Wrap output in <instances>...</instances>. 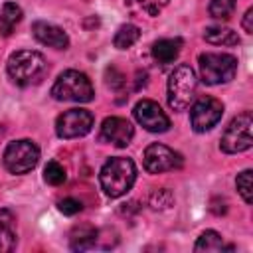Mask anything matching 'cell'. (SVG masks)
<instances>
[{
    "mask_svg": "<svg viewBox=\"0 0 253 253\" xmlns=\"http://www.w3.org/2000/svg\"><path fill=\"white\" fill-rule=\"evenodd\" d=\"M134 178H136V166L130 158H125V156L109 158L99 172L101 188L109 198L125 196L132 188Z\"/></svg>",
    "mask_w": 253,
    "mask_h": 253,
    "instance_id": "obj_1",
    "label": "cell"
},
{
    "mask_svg": "<svg viewBox=\"0 0 253 253\" xmlns=\"http://www.w3.org/2000/svg\"><path fill=\"white\" fill-rule=\"evenodd\" d=\"M6 69H8L10 79L16 85L28 87V85H36L43 79V75L47 73V63L40 51L20 49L10 55Z\"/></svg>",
    "mask_w": 253,
    "mask_h": 253,
    "instance_id": "obj_2",
    "label": "cell"
},
{
    "mask_svg": "<svg viewBox=\"0 0 253 253\" xmlns=\"http://www.w3.org/2000/svg\"><path fill=\"white\" fill-rule=\"evenodd\" d=\"M198 93V77L194 69L186 63L174 67V71L168 77V105L174 111L188 109Z\"/></svg>",
    "mask_w": 253,
    "mask_h": 253,
    "instance_id": "obj_3",
    "label": "cell"
},
{
    "mask_svg": "<svg viewBox=\"0 0 253 253\" xmlns=\"http://www.w3.org/2000/svg\"><path fill=\"white\" fill-rule=\"evenodd\" d=\"M51 97L57 101L87 103L93 99V85L85 73L67 69L55 79V83L51 87Z\"/></svg>",
    "mask_w": 253,
    "mask_h": 253,
    "instance_id": "obj_4",
    "label": "cell"
},
{
    "mask_svg": "<svg viewBox=\"0 0 253 253\" xmlns=\"http://www.w3.org/2000/svg\"><path fill=\"white\" fill-rule=\"evenodd\" d=\"M198 61L200 77L208 85L227 83L237 73V59L229 53H202Z\"/></svg>",
    "mask_w": 253,
    "mask_h": 253,
    "instance_id": "obj_5",
    "label": "cell"
},
{
    "mask_svg": "<svg viewBox=\"0 0 253 253\" xmlns=\"http://www.w3.org/2000/svg\"><path fill=\"white\" fill-rule=\"evenodd\" d=\"M251 126H253V117L251 113H241L237 115L227 128L221 134V150L227 154H237L243 150H249L253 144V136H251Z\"/></svg>",
    "mask_w": 253,
    "mask_h": 253,
    "instance_id": "obj_6",
    "label": "cell"
},
{
    "mask_svg": "<svg viewBox=\"0 0 253 253\" xmlns=\"http://www.w3.org/2000/svg\"><path fill=\"white\" fill-rule=\"evenodd\" d=\"M38 160H40V148L36 146V142L28 138L14 140L4 150V166L12 174L30 172L38 164Z\"/></svg>",
    "mask_w": 253,
    "mask_h": 253,
    "instance_id": "obj_7",
    "label": "cell"
},
{
    "mask_svg": "<svg viewBox=\"0 0 253 253\" xmlns=\"http://www.w3.org/2000/svg\"><path fill=\"white\" fill-rule=\"evenodd\" d=\"M144 168L150 174H162V172H170V170H178L184 164V158L180 152L172 150L166 144L160 142H152L146 146L144 150Z\"/></svg>",
    "mask_w": 253,
    "mask_h": 253,
    "instance_id": "obj_8",
    "label": "cell"
},
{
    "mask_svg": "<svg viewBox=\"0 0 253 253\" xmlns=\"http://www.w3.org/2000/svg\"><path fill=\"white\" fill-rule=\"evenodd\" d=\"M223 115V105L221 101L213 97H202L192 105L190 111V123L196 132H206L213 128Z\"/></svg>",
    "mask_w": 253,
    "mask_h": 253,
    "instance_id": "obj_9",
    "label": "cell"
},
{
    "mask_svg": "<svg viewBox=\"0 0 253 253\" xmlns=\"http://www.w3.org/2000/svg\"><path fill=\"white\" fill-rule=\"evenodd\" d=\"M93 115L87 109H69L63 111L55 121V132L61 138H77L91 130Z\"/></svg>",
    "mask_w": 253,
    "mask_h": 253,
    "instance_id": "obj_10",
    "label": "cell"
},
{
    "mask_svg": "<svg viewBox=\"0 0 253 253\" xmlns=\"http://www.w3.org/2000/svg\"><path fill=\"white\" fill-rule=\"evenodd\" d=\"M132 113H134L136 123L142 125L150 132H166L170 128V119L166 117V113L160 109V105L156 101L142 99L134 105Z\"/></svg>",
    "mask_w": 253,
    "mask_h": 253,
    "instance_id": "obj_11",
    "label": "cell"
},
{
    "mask_svg": "<svg viewBox=\"0 0 253 253\" xmlns=\"http://www.w3.org/2000/svg\"><path fill=\"white\" fill-rule=\"evenodd\" d=\"M132 136H134V128L123 117H107L101 125V140L115 144L119 148L130 144Z\"/></svg>",
    "mask_w": 253,
    "mask_h": 253,
    "instance_id": "obj_12",
    "label": "cell"
},
{
    "mask_svg": "<svg viewBox=\"0 0 253 253\" xmlns=\"http://www.w3.org/2000/svg\"><path fill=\"white\" fill-rule=\"evenodd\" d=\"M32 34H34V38H36L40 43L49 45V47H55V49H65V47L69 45L67 34H65L59 26L49 24V22H34Z\"/></svg>",
    "mask_w": 253,
    "mask_h": 253,
    "instance_id": "obj_13",
    "label": "cell"
},
{
    "mask_svg": "<svg viewBox=\"0 0 253 253\" xmlns=\"http://www.w3.org/2000/svg\"><path fill=\"white\" fill-rule=\"evenodd\" d=\"M180 47H182V40L180 38H164V40H158L152 45V57L160 65H168V63H172L178 57Z\"/></svg>",
    "mask_w": 253,
    "mask_h": 253,
    "instance_id": "obj_14",
    "label": "cell"
},
{
    "mask_svg": "<svg viewBox=\"0 0 253 253\" xmlns=\"http://www.w3.org/2000/svg\"><path fill=\"white\" fill-rule=\"evenodd\" d=\"M95 241H97V229L89 223L75 225L69 235V243L73 251H87L95 245Z\"/></svg>",
    "mask_w": 253,
    "mask_h": 253,
    "instance_id": "obj_15",
    "label": "cell"
},
{
    "mask_svg": "<svg viewBox=\"0 0 253 253\" xmlns=\"http://www.w3.org/2000/svg\"><path fill=\"white\" fill-rule=\"evenodd\" d=\"M16 217L10 210H0V251H10L16 243Z\"/></svg>",
    "mask_w": 253,
    "mask_h": 253,
    "instance_id": "obj_16",
    "label": "cell"
},
{
    "mask_svg": "<svg viewBox=\"0 0 253 253\" xmlns=\"http://www.w3.org/2000/svg\"><path fill=\"white\" fill-rule=\"evenodd\" d=\"M22 20V8L14 2H6L0 10V36H10Z\"/></svg>",
    "mask_w": 253,
    "mask_h": 253,
    "instance_id": "obj_17",
    "label": "cell"
},
{
    "mask_svg": "<svg viewBox=\"0 0 253 253\" xmlns=\"http://www.w3.org/2000/svg\"><path fill=\"white\" fill-rule=\"evenodd\" d=\"M206 42L213 43V45H237L239 43V36L237 32H233L231 28H223V26H210L204 32Z\"/></svg>",
    "mask_w": 253,
    "mask_h": 253,
    "instance_id": "obj_18",
    "label": "cell"
},
{
    "mask_svg": "<svg viewBox=\"0 0 253 253\" xmlns=\"http://www.w3.org/2000/svg\"><path fill=\"white\" fill-rule=\"evenodd\" d=\"M194 249L200 253V251H206V253H211V251H223V249H233L231 245H225L223 243V239H221V235L217 233V231H211V229H208V231H204L200 237H198V241H196V245H194Z\"/></svg>",
    "mask_w": 253,
    "mask_h": 253,
    "instance_id": "obj_19",
    "label": "cell"
},
{
    "mask_svg": "<svg viewBox=\"0 0 253 253\" xmlns=\"http://www.w3.org/2000/svg\"><path fill=\"white\" fill-rule=\"evenodd\" d=\"M138 38H140V30H138L134 24H125V26H121V28L117 30V34H115V38H113V43H115L117 49H126V47H130Z\"/></svg>",
    "mask_w": 253,
    "mask_h": 253,
    "instance_id": "obj_20",
    "label": "cell"
},
{
    "mask_svg": "<svg viewBox=\"0 0 253 253\" xmlns=\"http://www.w3.org/2000/svg\"><path fill=\"white\" fill-rule=\"evenodd\" d=\"M237 6V0H211L210 2V16L215 20H227Z\"/></svg>",
    "mask_w": 253,
    "mask_h": 253,
    "instance_id": "obj_21",
    "label": "cell"
},
{
    "mask_svg": "<svg viewBox=\"0 0 253 253\" xmlns=\"http://www.w3.org/2000/svg\"><path fill=\"white\" fill-rule=\"evenodd\" d=\"M65 178H67L65 168H63L59 162L49 160V162L45 164V168H43V180H45L47 184H51V186H59V184L65 182Z\"/></svg>",
    "mask_w": 253,
    "mask_h": 253,
    "instance_id": "obj_22",
    "label": "cell"
},
{
    "mask_svg": "<svg viewBox=\"0 0 253 253\" xmlns=\"http://www.w3.org/2000/svg\"><path fill=\"white\" fill-rule=\"evenodd\" d=\"M251 174H253L251 170H243L235 180V186H237L241 198L245 200V204H251Z\"/></svg>",
    "mask_w": 253,
    "mask_h": 253,
    "instance_id": "obj_23",
    "label": "cell"
},
{
    "mask_svg": "<svg viewBox=\"0 0 253 253\" xmlns=\"http://www.w3.org/2000/svg\"><path fill=\"white\" fill-rule=\"evenodd\" d=\"M172 204V194L168 190H156L152 196H150V206L152 208H168Z\"/></svg>",
    "mask_w": 253,
    "mask_h": 253,
    "instance_id": "obj_24",
    "label": "cell"
},
{
    "mask_svg": "<svg viewBox=\"0 0 253 253\" xmlns=\"http://www.w3.org/2000/svg\"><path fill=\"white\" fill-rule=\"evenodd\" d=\"M57 208H59V211L65 213V215H75V213L81 211L83 206H81V202L75 200V198H63V200L57 204Z\"/></svg>",
    "mask_w": 253,
    "mask_h": 253,
    "instance_id": "obj_25",
    "label": "cell"
},
{
    "mask_svg": "<svg viewBox=\"0 0 253 253\" xmlns=\"http://www.w3.org/2000/svg\"><path fill=\"white\" fill-rule=\"evenodd\" d=\"M105 75H107V85L109 87H113V89H121L123 85H125V75L117 69V67H107V71H105Z\"/></svg>",
    "mask_w": 253,
    "mask_h": 253,
    "instance_id": "obj_26",
    "label": "cell"
},
{
    "mask_svg": "<svg viewBox=\"0 0 253 253\" xmlns=\"http://www.w3.org/2000/svg\"><path fill=\"white\" fill-rule=\"evenodd\" d=\"M241 26H243V30H245L247 34H253V8H249V10L245 12Z\"/></svg>",
    "mask_w": 253,
    "mask_h": 253,
    "instance_id": "obj_27",
    "label": "cell"
}]
</instances>
